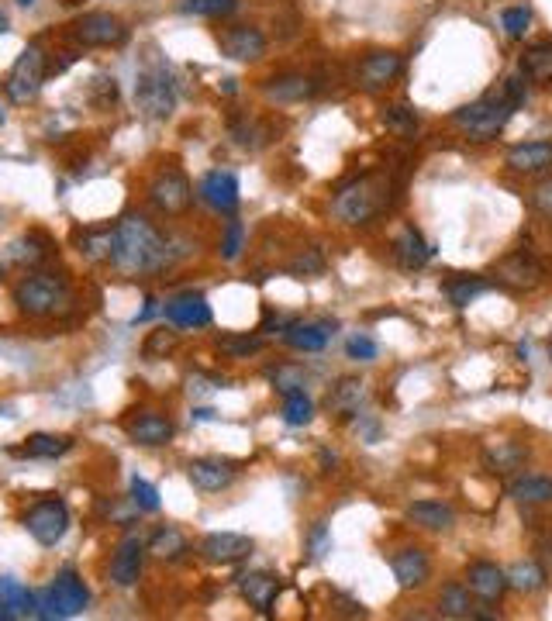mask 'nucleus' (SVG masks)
Instances as JSON below:
<instances>
[{"mask_svg":"<svg viewBox=\"0 0 552 621\" xmlns=\"http://www.w3.org/2000/svg\"><path fill=\"white\" fill-rule=\"evenodd\" d=\"M90 604V590L87 584L80 580V573L76 570H59L56 580L49 584V590H42V594L35 597V618H76L83 615Z\"/></svg>","mask_w":552,"mask_h":621,"instance_id":"obj_5","label":"nucleus"},{"mask_svg":"<svg viewBox=\"0 0 552 621\" xmlns=\"http://www.w3.org/2000/svg\"><path fill=\"white\" fill-rule=\"evenodd\" d=\"M508 497L518 504H552V477L542 473H525V477L511 480Z\"/></svg>","mask_w":552,"mask_h":621,"instance_id":"obj_34","label":"nucleus"},{"mask_svg":"<svg viewBox=\"0 0 552 621\" xmlns=\"http://www.w3.org/2000/svg\"><path fill=\"white\" fill-rule=\"evenodd\" d=\"M197 549H201V556L207 559V563L235 566V563H242V559L252 556L256 542L242 532H207Z\"/></svg>","mask_w":552,"mask_h":621,"instance_id":"obj_12","label":"nucleus"},{"mask_svg":"<svg viewBox=\"0 0 552 621\" xmlns=\"http://www.w3.org/2000/svg\"><path fill=\"white\" fill-rule=\"evenodd\" d=\"M328 339H332V325H325V321H290L283 328V342L297 352H321Z\"/></svg>","mask_w":552,"mask_h":621,"instance_id":"obj_28","label":"nucleus"},{"mask_svg":"<svg viewBox=\"0 0 552 621\" xmlns=\"http://www.w3.org/2000/svg\"><path fill=\"white\" fill-rule=\"evenodd\" d=\"M163 314H166V321L176 325V328H207L211 325V318H214L207 297L194 294V290L170 297V301L163 304Z\"/></svg>","mask_w":552,"mask_h":621,"instance_id":"obj_19","label":"nucleus"},{"mask_svg":"<svg viewBox=\"0 0 552 621\" xmlns=\"http://www.w3.org/2000/svg\"><path fill=\"white\" fill-rule=\"evenodd\" d=\"M194 418H197V421H211V418H214V411H211V408H201V411H194Z\"/></svg>","mask_w":552,"mask_h":621,"instance_id":"obj_57","label":"nucleus"},{"mask_svg":"<svg viewBox=\"0 0 552 621\" xmlns=\"http://www.w3.org/2000/svg\"><path fill=\"white\" fill-rule=\"evenodd\" d=\"M45 73H49V63H45L42 45H28V49L14 59L11 73H7V83H4L7 97H11L14 104L35 101L38 90H42V83H45Z\"/></svg>","mask_w":552,"mask_h":621,"instance_id":"obj_10","label":"nucleus"},{"mask_svg":"<svg viewBox=\"0 0 552 621\" xmlns=\"http://www.w3.org/2000/svg\"><path fill=\"white\" fill-rule=\"evenodd\" d=\"M390 190H394V183L383 173H363L345 183V187H339V194L332 201V214L342 225H366V221H373L377 214L387 211Z\"/></svg>","mask_w":552,"mask_h":621,"instance_id":"obj_3","label":"nucleus"},{"mask_svg":"<svg viewBox=\"0 0 552 621\" xmlns=\"http://www.w3.org/2000/svg\"><path fill=\"white\" fill-rule=\"evenodd\" d=\"M0 597L7 601V608L18 615H35V594L25 584H18L14 577H0Z\"/></svg>","mask_w":552,"mask_h":621,"instance_id":"obj_39","label":"nucleus"},{"mask_svg":"<svg viewBox=\"0 0 552 621\" xmlns=\"http://www.w3.org/2000/svg\"><path fill=\"white\" fill-rule=\"evenodd\" d=\"M308 549H311V559H325L328 552H332V535H328V528L321 525V521H318V525L311 528Z\"/></svg>","mask_w":552,"mask_h":621,"instance_id":"obj_51","label":"nucleus"},{"mask_svg":"<svg viewBox=\"0 0 552 621\" xmlns=\"http://www.w3.org/2000/svg\"><path fill=\"white\" fill-rule=\"evenodd\" d=\"M14 4H18V7H25V11H32V7L38 4V0H14Z\"/></svg>","mask_w":552,"mask_h":621,"instance_id":"obj_58","label":"nucleus"},{"mask_svg":"<svg viewBox=\"0 0 552 621\" xmlns=\"http://www.w3.org/2000/svg\"><path fill=\"white\" fill-rule=\"evenodd\" d=\"M549 356H552V339H549Z\"/></svg>","mask_w":552,"mask_h":621,"instance_id":"obj_61","label":"nucleus"},{"mask_svg":"<svg viewBox=\"0 0 552 621\" xmlns=\"http://www.w3.org/2000/svg\"><path fill=\"white\" fill-rule=\"evenodd\" d=\"M532 204L539 207V211L546 214V218H552V180H546V183H539V187H535Z\"/></svg>","mask_w":552,"mask_h":621,"instance_id":"obj_53","label":"nucleus"},{"mask_svg":"<svg viewBox=\"0 0 552 621\" xmlns=\"http://www.w3.org/2000/svg\"><path fill=\"white\" fill-rule=\"evenodd\" d=\"M263 94L270 97L276 104H297V101H308V97L318 94V80L304 73H280L270 76L263 83Z\"/></svg>","mask_w":552,"mask_h":621,"instance_id":"obj_24","label":"nucleus"},{"mask_svg":"<svg viewBox=\"0 0 552 621\" xmlns=\"http://www.w3.org/2000/svg\"><path fill=\"white\" fill-rule=\"evenodd\" d=\"M483 290H487V280H480V276H459V280L446 283V294L456 308H466V304H470L473 297H480Z\"/></svg>","mask_w":552,"mask_h":621,"instance_id":"obj_43","label":"nucleus"},{"mask_svg":"<svg viewBox=\"0 0 552 621\" xmlns=\"http://www.w3.org/2000/svg\"><path fill=\"white\" fill-rule=\"evenodd\" d=\"M383 125H387L390 132H397V135H414L418 132V114H414L411 107H404V104L387 107V111H383Z\"/></svg>","mask_w":552,"mask_h":621,"instance_id":"obj_45","label":"nucleus"},{"mask_svg":"<svg viewBox=\"0 0 552 621\" xmlns=\"http://www.w3.org/2000/svg\"><path fill=\"white\" fill-rule=\"evenodd\" d=\"M366 394H370V390H366V380L342 377L332 390H328L325 408L332 414H339V418H352V414H359V408L366 404Z\"/></svg>","mask_w":552,"mask_h":621,"instance_id":"obj_25","label":"nucleus"},{"mask_svg":"<svg viewBox=\"0 0 552 621\" xmlns=\"http://www.w3.org/2000/svg\"><path fill=\"white\" fill-rule=\"evenodd\" d=\"M501 25L511 38H521L528 32V25H532V11H528V7H508V11L501 14Z\"/></svg>","mask_w":552,"mask_h":621,"instance_id":"obj_47","label":"nucleus"},{"mask_svg":"<svg viewBox=\"0 0 552 621\" xmlns=\"http://www.w3.org/2000/svg\"><path fill=\"white\" fill-rule=\"evenodd\" d=\"M439 615L442 618H477V604L470 597L466 584H446L439 594Z\"/></svg>","mask_w":552,"mask_h":621,"instance_id":"obj_36","label":"nucleus"},{"mask_svg":"<svg viewBox=\"0 0 552 621\" xmlns=\"http://www.w3.org/2000/svg\"><path fill=\"white\" fill-rule=\"evenodd\" d=\"M0 125H4V111H0Z\"/></svg>","mask_w":552,"mask_h":621,"instance_id":"obj_59","label":"nucleus"},{"mask_svg":"<svg viewBox=\"0 0 552 621\" xmlns=\"http://www.w3.org/2000/svg\"><path fill=\"white\" fill-rule=\"evenodd\" d=\"M128 501H132V508L138 511V515H156L159 511V490L152 487L149 480L142 477H132V490H128Z\"/></svg>","mask_w":552,"mask_h":621,"instance_id":"obj_44","label":"nucleus"},{"mask_svg":"<svg viewBox=\"0 0 552 621\" xmlns=\"http://www.w3.org/2000/svg\"><path fill=\"white\" fill-rule=\"evenodd\" d=\"M128 439L135 442V446H145V449H159V446H170L176 428L173 421L166 418V414L159 411H138L132 421L125 425Z\"/></svg>","mask_w":552,"mask_h":621,"instance_id":"obj_18","label":"nucleus"},{"mask_svg":"<svg viewBox=\"0 0 552 621\" xmlns=\"http://www.w3.org/2000/svg\"><path fill=\"white\" fill-rule=\"evenodd\" d=\"M180 11L194 18H232L239 11V0H183Z\"/></svg>","mask_w":552,"mask_h":621,"instance_id":"obj_41","label":"nucleus"},{"mask_svg":"<svg viewBox=\"0 0 552 621\" xmlns=\"http://www.w3.org/2000/svg\"><path fill=\"white\" fill-rule=\"evenodd\" d=\"M266 377H270V383H273L276 390H280L283 397L297 394V390L308 387V370H304V366H294V363L270 366V370H266Z\"/></svg>","mask_w":552,"mask_h":621,"instance_id":"obj_38","label":"nucleus"},{"mask_svg":"<svg viewBox=\"0 0 552 621\" xmlns=\"http://www.w3.org/2000/svg\"><path fill=\"white\" fill-rule=\"evenodd\" d=\"M7 252H11L14 263L25 266V270H38V266L49 263V259L56 256L52 242L45 239L42 232H28V235H21V239H14L11 245H7Z\"/></svg>","mask_w":552,"mask_h":621,"instance_id":"obj_29","label":"nucleus"},{"mask_svg":"<svg viewBox=\"0 0 552 621\" xmlns=\"http://www.w3.org/2000/svg\"><path fill=\"white\" fill-rule=\"evenodd\" d=\"M235 463L221 456H201V459H190L187 463V480L194 483L197 490L204 494H218V490H228L235 483Z\"/></svg>","mask_w":552,"mask_h":621,"instance_id":"obj_15","label":"nucleus"},{"mask_svg":"<svg viewBox=\"0 0 552 621\" xmlns=\"http://www.w3.org/2000/svg\"><path fill=\"white\" fill-rule=\"evenodd\" d=\"M25 532L32 535L38 546H59V542L66 539L69 532V508L63 497H42V501H35L32 508L25 511Z\"/></svg>","mask_w":552,"mask_h":621,"instance_id":"obj_8","label":"nucleus"},{"mask_svg":"<svg viewBox=\"0 0 552 621\" xmlns=\"http://www.w3.org/2000/svg\"><path fill=\"white\" fill-rule=\"evenodd\" d=\"M518 69L532 83H552V42H535L521 52Z\"/></svg>","mask_w":552,"mask_h":621,"instance_id":"obj_33","label":"nucleus"},{"mask_svg":"<svg viewBox=\"0 0 552 621\" xmlns=\"http://www.w3.org/2000/svg\"><path fill=\"white\" fill-rule=\"evenodd\" d=\"M135 104L145 118L166 121L176 111V87L173 76L163 66H145L135 80Z\"/></svg>","mask_w":552,"mask_h":621,"instance_id":"obj_6","label":"nucleus"},{"mask_svg":"<svg viewBox=\"0 0 552 621\" xmlns=\"http://www.w3.org/2000/svg\"><path fill=\"white\" fill-rule=\"evenodd\" d=\"M501 87H504V94L511 97V104H515V107H521V104L528 101V90H525V76H508V80H504Z\"/></svg>","mask_w":552,"mask_h":621,"instance_id":"obj_52","label":"nucleus"},{"mask_svg":"<svg viewBox=\"0 0 552 621\" xmlns=\"http://www.w3.org/2000/svg\"><path fill=\"white\" fill-rule=\"evenodd\" d=\"M173 263L170 239L152 225L145 214H125L114 225V256L111 266L125 276H149Z\"/></svg>","mask_w":552,"mask_h":621,"instance_id":"obj_1","label":"nucleus"},{"mask_svg":"<svg viewBox=\"0 0 552 621\" xmlns=\"http://www.w3.org/2000/svg\"><path fill=\"white\" fill-rule=\"evenodd\" d=\"M239 590H242L245 601H249L252 611H259V615H270L276 597H280V590H283V584H280V577H273V573L252 570V573H242V577H239Z\"/></svg>","mask_w":552,"mask_h":621,"instance_id":"obj_23","label":"nucleus"},{"mask_svg":"<svg viewBox=\"0 0 552 621\" xmlns=\"http://www.w3.org/2000/svg\"><path fill=\"white\" fill-rule=\"evenodd\" d=\"M528 456H532V449L518 439L494 442V446L483 449V470H490L494 477H511V473L525 470Z\"/></svg>","mask_w":552,"mask_h":621,"instance_id":"obj_22","label":"nucleus"},{"mask_svg":"<svg viewBox=\"0 0 552 621\" xmlns=\"http://www.w3.org/2000/svg\"><path fill=\"white\" fill-rule=\"evenodd\" d=\"M14 308L25 318H59V314L73 311L76 297L66 276H56L49 270H32L14 283Z\"/></svg>","mask_w":552,"mask_h":621,"instance_id":"obj_2","label":"nucleus"},{"mask_svg":"<svg viewBox=\"0 0 552 621\" xmlns=\"http://www.w3.org/2000/svg\"><path fill=\"white\" fill-rule=\"evenodd\" d=\"M390 570H394V580L401 590H418L428 584V577H432V559H428L425 549L408 546V549L394 552Z\"/></svg>","mask_w":552,"mask_h":621,"instance_id":"obj_21","label":"nucleus"},{"mask_svg":"<svg viewBox=\"0 0 552 621\" xmlns=\"http://www.w3.org/2000/svg\"><path fill=\"white\" fill-rule=\"evenodd\" d=\"M145 542L138 539V535H125V539L118 542V549H114L111 556V580L114 587H135L138 577H142V566H145Z\"/></svg>","mask_w":552,"mask_h":621,"instance_id":"obj_16","label":"nucleus"},{"mask_svg":"<svg viewBox=\"0 0 552 621\" xmlns=\"http://www.w3.org/2000/svg\"><path fill=\"white\" fill-rule=\"evenodd\" d=\"M149 204L156 207L159 214H166V218H180V214H187L190 204H194V183L187 180L183 170H176V166L159 170L149 180Z\"/></svg>","mask_w":552,"mask_h":621,"instance_id":"obj_9","label":"nucleus"},{"mask_svg":"<svg viewBox=\"0 0 552 621\" xmlns=\"http://www.w3.org/2000/svg\"><path fill=\"white\" fill-rule=\"evenodd\" d=\"M76 245H80V256L90 259V263H111L114 228H83V232L76 235Z\"/></svg>","mask_w":552,"mask_h":621,"instance_id":"obj_35","label":"nucleus"},{"mask_svg":"<svg viewBox=\"0 0 552 621\" xmlns=\"http://www.w3.org/2000/svg\"><path fill=\"white\" fill-rule=\"evenodd\" d=\"M218 45L235 63H259L266 56V35L256 25H232L218 32Z\"/></svg>","mask_w":552,"mask_h":621,"instance_id":"obj_13","label":"nucleus"},{"mask_svg":"<svg viewBox=\"0 0 552 621\" xmlns=\"http://www.w3.org/2000/svg\"><path fill=\"white\" fill-rule=\"evenodd\" d=\"M7 28H11V18H7V11H4V7H0V35H4Z\"/></svg>","mask_w":552,"mask_h":621,"instance_id":"obj_56","label":"nucleus"},{"mask_svg":"<svg viewBox=\"0 0 552 621\" xmlns=\"http://www.w3.org/2000/svg\"><path fill=\"white\" fill-rule=\"evenodd\" d=\"M197 197H201V201L211 207V211L235 218V211H239V204H242L239 176H235L232 170H211V173H204L201 183H197Z\"/></svg>","mask_w":552,"mask_h":621,"instance_id":"obj_11","label":"nucleus"},{"mask_svg":"<svg viewBox=\"0 0 552 621\" xmlns=\"http://www.w3.org/2000/svg\"><path fill=\"white\" fill-rule=\"evenodd\" d=\"M145 549H149L156 559L176 563V559H183L190 552V539L176 525H163V528H156V532H152V539L145 542Z\"/></svg>","mask_w":552,"mask_h":621,"instance_id":"obj_32","label":"nucleus"},{"mask_svg":"<svg viewBox=\"0 0 552 621\" xmlns=\"http://www.w3.org/2000/svg\"><path fill=\"white\" fill-rule=\"evenodd\" d=\"M408 518L425 532H449L456 525V511L442 501H414L408 504Z\"/></svg>","mask_w":552,"mask_h":621,"instance_id":"obj_31","label":"nucleus"},{"mask_svg":"<svg viewBox=\"0 0 552 621\" xmlns=\"http://www.w3.org/2000/svg\"><path fill=\"white\" fill-rule=\"evenodd\" d=\"M345 352H349V359H356V363H370V359H377V342H373L370 335H352V339L345 342Z\"/></svg>","mask_w":552,"mask_h":621,"instance_id":"obj_50","label":"nucleus"},{"mask_svg":"<svg viewBox=\"0 0 552 621\" xmlns=\"http://www.w3.org/2000/svg\"><path fill=\"white\" fill-rule=\"evenodd\" d=\"M404 73V56L397 52H370V56L359 63L356 80L363 90H383Z\"/></svg>","mask_w":552,"mask_h":621,"instance_id":"obj_20","label":"nucleus"},{"mask_svg":"<svg viewBox=\"0 0 552 621\" xmlns=\"http://www.w3.org/2000/svg\"><path fill=\"white\" fill-rule=\"evenodd\" d=\"M218 349H221V356H228V359H249V356H256V352H263L266 349V339H259V335H221L218 339Z\"/></svg>","mask_w":552,"mask_h":621,"instance_id":"obj_40","label":"nucleus"},{"mask_svg":"<svg viewBox=\"0 0 552 621\" xmlns=\"http://www.w3.org/2000/svg\"><path fill=\"white\" fill-rule=\"evenodd\" d=\"M497 280L508 283V287H515V290H535L542 280H546V266H542L528 249H518L497 263Z\"/></svg>","mask_w":552,"mask_h":621,"instance_id":"obj_14","label":"nucleus"},{"mask_svg":"<svg viewBox=\"0 0 552 621\" xmlns=\"http://www.w3.org/2000/svg\"><path fill=\"white\" fill-rule=\"evenodd\" d=\"M518 107L511 104V97L504 94V87L497 90H487L477 101L463 104L459 111H452V125L459 128L466 138H473V142H490V138H497L508 128L511 114H515Z\"/></svg>","mask_w":552,"mask_h":621,"instance_id":"obj_4","label":"nucleus"},{"mask_svg":"<svg viewBox=\"0 0 552 621\" xmlns=\"http://www.w3.org/2000/svg\"><path fill=\"white\" fill-rule=\"evenodd\" d=\"M156 311H159V301H156V297H145V308L138 311L135 325H138V321H149V318H152V314H156Z\"/></svg>","mask_w":552,"mask_h":621,"instance_id":"obj_54","label":"nucleus"},{"mask_svg":"<svg viewBox=\"0 0 552 621\" xmlns=\"http://www.w3.org/2000/svg\"><path fill=\"white\" fill-rule=\"evenodd\" d=\"M311 418H314V401L304 390L283 397V421H287V425L304 428V425H311Z\"/></svg>","mask_w":552,"mask_h":621,"instance_id":"obj_42","label":"nucleus"},{"mask_svg":"<svg viewBox=\"0 0 552 621\" xmlns=\"http://www.w3.org/2000/svg\"><path fill=\"white\" fill-rule=\"evenodd\" d=\"M69 38L83 49H118L128 42V25L111 11H90L69 25Z\"/></svg>","mask_w":552,"mask_h":621,"instance_id":"obj_7","label":"nucleus"},{"mask_svg":"<svg viewBox=\"0 0 552 621\" xmlns=\"http://www.w3.org/2000/svg\"><path fill=\"white\" fill-rule=\"evenodd\" d=\"M466 587L483 604H497L508 594V573L497 563H490V559H477V563L466 566Z\"/></svg>","mask_w":552,"mask_h":621,"instance_id":"obj_17","label":"nucleus"},{"mask_svg":"<svg viewBox=\"0 0 552 621\" xmlns=\"http://www.w3.org/2000/svg\"><path fill=\"white\" fill-rule=\"evenodd\" d=\"M176 332H166V328H159V332H152L149 339H145V345H142V352L149 359H156V356H166V352H173L176 349Z\"/></svg>","mask_w":552,"mask_h":621,"instance_id":"obj_48","label":"nucleus"},{"mask_svg":"<svg viewBox=\"0 0 552 621\" xmlns=\"http://www.w3.org/2000/svg\"><path fill=\"white\" fill-rule=\"evenodd\" d=\"M73 449V439L69 435H52V432H35L14 449L18 459H59Z\"/></svg>","mask_w":552,"mask_h":621,"instance_id":"obj_30","label":"nucleus"},{"mask_svg":"<svg viewBox=\"0 0 552 621\" xmlns=\"http://www.w3.org/2000/svg\"><path fill=\"white\" fill-rule=\"evenodd\" d=\"M508 587L521 590V594H535V590L546 587V570L535 559H521L508 570Z\"/></svg>","mask_w":552,"mask_h":621,"instance_id":"obj_37","label":"nucleus"},{"mask_svg":"<svg viewBox=\"0 0 552 621\" xmlns=\"http://www.w3.org/2000/svg\"><path fill=\"white\" fill-rule=\"evenodd\" d=\"M287 270L294 276H318V273H325V259H321L318 249H304L301 256L290 259Z\"/></svg>","mask_w":552,"mask_h":621,"instance_id":"obj_46","label":"nucleus"},{"mask_svg":"<svg viewBox=\"0 0 552 621\" xmlns=\"http://www.w3.org/2000/svg\"><path fill=\"white\" fill-rule=\"evenodd\" d=\"M504 163L515 173H546L552 170V142H518L508 149Z\"/></svg>","mask_w":552,"mask_h":621,"instance_id":"obj_26","label":"nucleus"},{"mask_svg":"<svg viewBox=\"0 0 552 621\" xmlns=\"http://www.w3.org/2000/svg\"><path fill=\"white\" fill-rule=\"evenodd\" d=\"M239 256H242V221H228L225 239H221V259L235 263Z\"/></svg>","mask_w":552,"mask_h":621,"instance_id":"obj_49","label":"nucleus"},{"mask_svg":"<svg viewBox=\"0 0 552 621\" xmlns=\"http://www.w3.org/2000/svg\"><path fill=\"white\" fill-rule=\"evenodd\" d=\"M11 618H14V611L7 608V601H4V597H0V621H11Z\"/></svg>","mask_w":552,"mask_h":621,"instance_id":"obj_55","label":"nucleus"},{"mask_svg":"<svg viewBox=\"0 0 552 621\" xmlns=\"http://www.w3.org/2000/svg\"><path fill=\"white\" fill-rule=\"evenodd\" d=\"M394 259H397V266L401 270H425L428 266V259H432V245H428L425 239H421V232L418 228H401V235L394 239Z\"/></svg>","mask_w":552,"mask_h":621,"instance_id":"obj_27","label":"nucleus"},{"mask_svg":"<svg viewBox=\"0 0 552 621\" xmlns=\"http://www.w3.org/2000/svg\"><path fill=\"white\" fill-rule=\"evenodd\" d=\"M0 280H4V266H0Z\"/></svg>","mask_w":552,"mask_h":621,"instance_id":"obj_60","label":"nucleus"}]
</instances>
